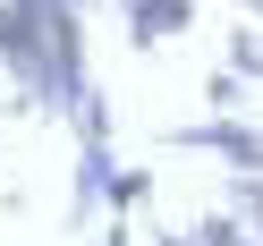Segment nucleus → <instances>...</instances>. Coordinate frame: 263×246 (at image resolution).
Here are the masks:
<instances>
[]
</instances>
